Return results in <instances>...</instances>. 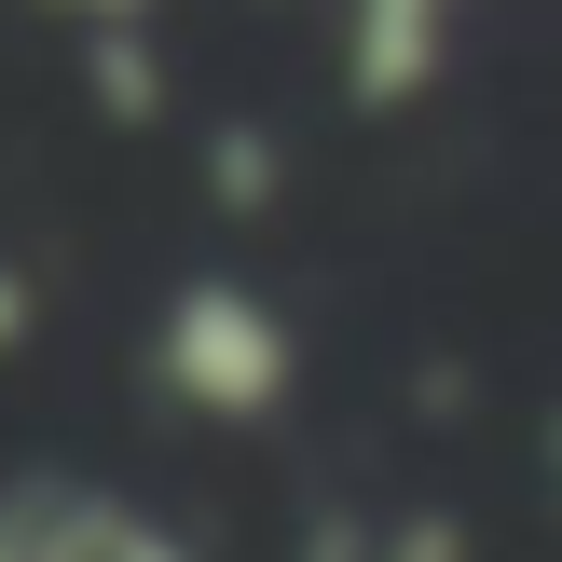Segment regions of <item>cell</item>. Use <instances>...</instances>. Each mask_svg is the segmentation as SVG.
Segmentation results:
<instances>
[{
    "mask_svg": "<svg viewBox=\"0 0 562 562\" xmlns=\"http://www.w3.org/2000/svg\"><path fill=\"white\" fill-rule=\"evenodd\" d=\"M151 371H165V398H179V412H220V426H247V412H274V398L302 384V344H289V316H274L247 274H192V289L165 302Z\"/></svg>",
    "mask_w": 562,
    "mask_h": 562,
    "instance_id": "6da1fadb",
    "label": "cell"
},
{
    "mask_svg": "<svg viewBox=\"0 0 562 562\" xmlns=\"http://www.w3.org/2000/svg\"><path fill=\"white\" fill-rule=\"evenodd\" d=\"M439 55H453V0H357V27H344V69H357V97H371V110L426 97Z\"/></svg>",
    "mask_w": 562,
    "mask_h": 562,
    "instance_id": "7a4b0ae2",
    "label": "cell"
},
{
    "mask_svg": "<svg viewBox=\"0 0 562 562\" xmlns=\"http://www.w3.org/2000/svg\"><path fill=\"white\" fill-rule=\"evenodd\" d=\"M0 562H82L69 494H27V508H0Z\"/></svg>",
    "mask_w": 562,
    "mask_h": 562,
    "instance_id": "3957f363",
    "label": "cell"
},
{
    "mask_svg": "<svg viewBox=\"0 0 562 562\" xmlns=\"http://www.w3.org/2000/svg\"><path fill=\"white\" fill-rule=\"evenodd\" d=\"M329 562H453V521H384L371 549H329Z\"/></svg>",
    "mask_w": 562,
    "mask_h": 562,
    "instance_id": "277c9868",
    "label": "cell"
},
{
    "mask_svg": "<svg viewBox=\"0 0 562 562\" xmlns=\"http://www.w3.org/2000/svg\"><path fill=\"white\" fill-rule=\"evenodd\" d=\"M14 329H27V289H14V274H0V344H14Z\"/></svg>",
    "mask_w": 562,
    "mask_h": 562,
    "instance_id": "5b68a950",
    "label": "cell"
},
{
    "mask_svg": "<svg viewBox=\"0 0 562 562\" xmlns=\"http://www.w3.org/2000/svg\"><path fill=\"white\" fill-rule=\"evenodd\" d=\"M69 14H137V0H69Z\"/></svg>",
    "mask_w": 562,
    "mask_h": 562,
    "instance_id": "8992f818",
    "label": "cell"
}]
</instances>
